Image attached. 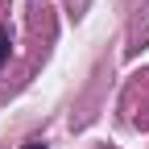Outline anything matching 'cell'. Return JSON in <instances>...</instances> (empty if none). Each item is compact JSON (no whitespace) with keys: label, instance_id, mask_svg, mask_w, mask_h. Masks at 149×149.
Masks as SVG:
<instances>
[{"label":"cell","instance_id":"1","mask_svg":"<svg viewBox=\"0 0 149 149\" xmlns=\"http://www.w3.org/2000/svg\"><path fill=\"white\" fill-rule=\"evenodd\" d=\"M4 62H8V29L0 25V66H4Z\"/></svg>","mask_w":149,"mask_h":149},{"label":"cell","instance_id":"2","mask_svg":"<svg viewBox=\"0 0 149 149\" xmlns=\"http://www.w3.org/2000/svg\"><path fill=\"white\" fill-rule=\"evenodd\" d=\"M21 149H46V145H42V141H29V145H21Z\"/></svg>","mask_w":149,"mask_h":149}]
</instances>
